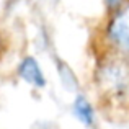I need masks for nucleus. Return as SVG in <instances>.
<instances>
[{"label": "nucleus", "mask_w": 129, "mask_h": 129, "mask_svg": "<svg viewBox=\"0 0 129 129\" xmlns=\"http://www.w3.org/2000/svg\"><path fill=\"white\" fill-rule=\"evenodd\" d=\"M100 87L113 98L129 96V69L123 64H106L101 67Z\"/></svg>", "instance_id": "1"}, {"label": "nucleus", "mask_w": 129, "mask_h": 129, "mask_svg": "<svg viewBox=\"0 0 129 129\" xmlns=\"http://www.w3.org/2000/svg\"><path fill=\"white\" fill-rule=\"evenodd\" d=\"M111 43L129 57V5L121 8L108 26Z\"/></svg>", "instance_id": "2"}, {"label": "nucleus", "mask_w": 129, "mask_h": 129, "mask_svg": "<svg viewBox=\"0 0 129 129\" xmlns=\"http://www.w3.org/2000/svg\"><path fill=\"white\" fill-rule=\"evenodd\" d=\"M18 72H20V77H21V79H25L28 83H31V85H35V87H44V83H46L43 70H41V67H39L38 60L33 59V57H26V59L21 60Z\"/></svg>", "instance_id": "3"}, {"label": "nucleus", "mask_w": 129, "mask_h": 129, "mask_svg": "<svg viewBox=\"0 0 129 129\" xmlns=\"http://www.w3.org/2000/svg\"><path fill=\"white\" fill-rule=\"evenodd\" d=\"M74 113L75 116L82 121L83 124L87 126H91L95 121V113H93V108L91 105L88 103L83 96H77L75 101H74Z\"/></svg>", "instance_id": "4"}, {"label": "nucleus", "mask_w": 129, "mask_h": 129, "mask_svg": "<svg viewBox=\"0 0 129 129\" xmlns=\"http://www.w3.org/2000/svg\"><path fill=\"white\" fill-rule=\"evenodd\" d=\"M119 2H121V0H106V3H108V7H110V8H114V7H116Z\"/></svg>", "instance_id": "5"}]
</instances>
